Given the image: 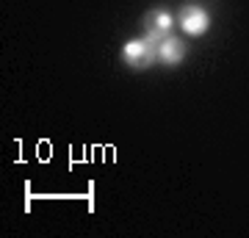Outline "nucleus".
Returning a JSON list of instances; mask_svg holds the SVG:
<instances>
[{
  "label": "nucleus",
  "mask_w": 249,
  "mask_h": 238,
  "mask_svg": "<svg viewBox=\"0 0 249 238\" xmlns=\"http://www.w3.org/2000/svg\"><path fill=\"white\" fill-rule=\"evenodd\" d=\"M158 58L163 64H169V67H175V64H180L183 58H186V47H183V42H180L178 36H166L163 42L158 44Z\"/></svg>",
  "instance_id": "20e7f679"
},
{
  "label": "nucleus",
  "mask_w": 249,
  "mask_h": 238,
  "mask_svg": "<svg viewBox=\"0 0 249 238\" xmlns=\"http://www.w3.org/2000/svg\"><path fill=\"white\" fill-rule=\"evenodd\" d=\"M144 31H147L144 36H147L152 44H160L172 34V17L166 11H150V14L144 17Z\"/></svg>",
  "instance_id": "f03ea898"
},
{
  "label": "nucleus",
  "mask_w": 249,
  "mask_h": 238,
  "mask_svg": "<svg viewBox=\"0 0 249 238\" xmlns=\"http://www.w3.org/2000/svg\"><path fill=\"white\" fill-rule=\"evenodd\" d=\"M208 25H211V17H208V11L199 9V6H186V9L180 11V28H183L188 36L205 34Z\"/></svg>",
  "instance_id": "7ed1b4c3"
},
{
  "label": "nucleus",
  "mask_w": 249,
  "mask_h": 238,
  "mask_svg": "<svg viewBox=\"0 0 249 238\" xmlns=\"http://www.w3.org/2000/svg\"><path fill=\"white\" fill-rule=\"evenodd\" d=\"M122 61L130 70H147L152 61H158V44H152L147 36L144 39H130L122 47Z\"/></svg>",
  "instance_id": "f257e3e1"
}]
</instances>
